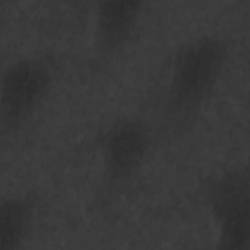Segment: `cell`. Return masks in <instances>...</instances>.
Returning a JSON list of instances; mask_svg holds the SVG:
<instances>
[{
	"label": "cell",
	"mask_w": 250,
	"mask_h": 250,
	"mask_svg": "<svg viewBox=\"0 0 250 250\" xmlns=\"http://www.w3.org/2000/svg\"><path fill=\"white\" fill-rule=\"evenodd\" d=\"M197 195L209 219L215 244L225 250L250 246V172L244 162L205 174Z\"/></svg>",
	"instance_id": "4"
},
{
	"label": "cell",
	"mask_w": 250,
	"mask_h": 250,
	"mask_svg": "<svg viewBox=\"0 0 250 250\" xmlns=\"http://www.w3.org/2000/svg\"><path fill=\"white\" fill-rule=\"evenodd\" d=\"M41 197L33 189L0 193V250L27 246L39 221Z\"/></svg>",
	"instance_id": "6"
},
{
	"label": "cell",
	"mask_w": 250,
	"mask_h": 250,
	"mask_svg": "<svg viewBox=\"0 0 250 250\" xmlns=\"http://www.w3.org/2000/svg\"><path fill=\"white\" fill-rule=\"evenodd\" d=\"M232 55L225 33L203 31L180 41L164 61L156 107L168 131L191 125L215 96Z\"/></svg>",
	"instance_id": "1"
},
{
	"label": "cell",
	"mask_w": 250,
	"mask_h": 250,
	"mask_svg": "<svg viewBox=\"0 0 250 250\" xmlns=\"http://www.w3.org/2000/svg\"><path fill=\"white\" fill-rule=\"evenodd\" d=\"M150 0H94L92 4V45L96 59L109 62L137 33Z\"/></svg>",
	"instance_id": "5"
},
{
	"label": "cell",
	"mask_w": 250,
	"mask_h": 250,
	"mask_svg": "<svg viewBox=\"0 0 250 250\" xmlns=\"http://www.w3.org/2000/svg\"><path fill=\"white\" fill-rule=\"evenodd\" d=\"M57 62L47 53H25L0 68V145L18 139L47 104Z\"/></svg>",
	"instance_id": "3"
},
{
	"label": "cell",
	"mask_w": 250,
	"mask_h": 250,
	"mask_svg": "<svg viewBox=\"0 0 250 250\" xmlns=\"http://www.w3.org/2000/svg\"><path fill=\"white\" fill-rule=\"evenodd\" d=\"M154 141V123L141 113H121L102 125L96 135V154L104 203L115 201L139 180Z\"/></svg>",
	"instance_id": "2"
},
{
	"label": "cell",
	"mask_w": 250,
	"mask_h": 250,
	"mask_svg": "<svg viewBox=\"0 0 250 250\" xmlns=\"http://www.w3.org/2000/svg\"><path fill=\"white\" fill-rule=\"evenodd\" d=\"M16 0H0V12H4L8 6H12Z\"/></svg>",
	"instance_id": "7"
}]
</instances>
